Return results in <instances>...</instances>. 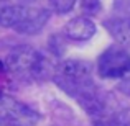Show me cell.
<instances>
[{"mask_svg":"<svg viewBox=\"0 0 130 126\" xmlns=\"http://www.w3.org/2000/svg\"><path fill=\"white\" fill-rule=\"evenodd\" d=\"M64 33L73 41H87L95 35V25L87 16H76L66 23Z\"/></svg>","mask_w":130,"mask_h":126,"instance_id":"8992f818","label":"cell"},{"mask_svg":"<svg viewBox=\"0 0 130 126\" xmlns=\"http://www.w3.org/2000/svg\"><path fill=\"white\" fill-rule=\"evenodd\" d=\"M54 80L64 92L76 95L77 98L94 90V84L91 80V69L83 61L69 59L61 62L56 69Z\"/></svg>","mask_w":130,"mask_h":126,"instance_id":"7a4b0ae2","label":"cell"},{"mask_svg":"<svg viewBox=\"0 0 130 126\" xmlns=\"http://www.w3.org/2000/svg\"><path fill=\"white\" fill-rule=\"evenodd\" d=\"M105 28L120 44L130 46V16L109 20L105 21Z\"/></svg>","mask_w":130,"mask_h":126,"instance_id":"52a82bcc","label":"cell"},{"mask_svg":"<svg viewBox=\"0 0 130 126\" xmlns=\"http://www.w3.org/2000/svg\"><path fill=\"white\" fill-rule=\"evenodd\" d=\"M48 20L50 13L43 8L10 5L0 10V25L23 35H35L41 31Z\"/></svg>","mask_w":130,"mask_h":126,"instance_id":"6da1fadb","label":"cell"},{"mask_svg":"<svg viewBox=\"0 0 130 126\" xmlns=\"http://www.w3.org/2000/svg\"><path fill=\"white\" fill-rule=\"evenodd\" d=\"M46 5L50 7V10L56 13H68L74 7L76 0H44Z\"/></svg>","mask_w":130,"mask_h":126,"instance_id":"ba28073f","label":"cell"},{"mask_svg":"<svg viewBox=\"0 0 130 126\" xmlns=\"http://www.w3.org/2000/svg\"><path fill=\"white\" fill-rule=\"evenodd\" d=\"M79 5L84 15H95L101 12V0H81Z\"/></svg>","mask_w":130,"mask_h":126,"instance_id":"9c48e42d","label":"cell"},{"mask_svg":"<svg viewBox=\"0 0 130 126\" xmlns=\"http://www.w3.org/2000/svg\"><path fill=\"white\" fill-rule=\"evenodd\" d=\"M7 67L23 77H38L44 70V59L31 46H18L7 56Z\"/></svg>","mask_w":130,"mask_h":126,"instance_id":"3957f363","label":"cell"},{"mask_svg":"<svg viewBox=\"0 0 130 126\" xmlns=\"http://www.w3.org/2000/svg\"><path fill=\"white\" fill-rule=\"evenodd\" d=\"M94 126H124V124L117 123V121H112V120H102V121H97Z\"/></svg>","mask_w":130,"mask_h":126,"instance_id":"30bf717a","label":"cell"},{"mask_svg":"<svg viewBox=\"0 0 130 126\" xmlns=\"http://www.w3.org/2000/svg\"><path fill=\"white\" fill-rule=\"evenodd\" d=\"M40 113L13 97H0V124L3 126H36Z\"/></svg>","mask_w":130,"mask_h":126,"instance_id":"277c9868","label":"cell"},{"mask_svg":"<svg viewBox=\"0 0 130 126\" xmlns=\"http://www.w3.org/2000/svg\"><path fill=\"white\" fill-rule=\"evenodd\" d=\"M97 72L104 79H120L130 72V53L120 47H109L97 61Z\"/></svg>","mask_w":130,"mask_h":126,"instance_id":"5b68a950","label":"cell"}]
</instances>
